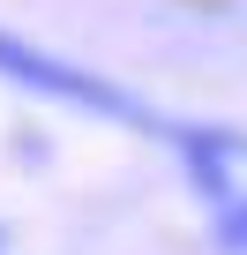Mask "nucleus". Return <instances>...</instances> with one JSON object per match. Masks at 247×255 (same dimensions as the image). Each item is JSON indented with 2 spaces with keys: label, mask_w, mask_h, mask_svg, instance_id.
Instances as JSON below:
<instances>
[{
  "label": "nucleus",
  "mask_w": 247,
  "mask_h": 255,
  "mask_svg": "<svg viewBox=\"0 0 247 255\" xmlns=\"http://www.w3.org/2000/svg\"><path fill=\"white\" fill-rule=\"evenodd\" d=\"M217 240L247 255V203H240V195H225V203H217Z\"/></svg>",
  "instance_id": "nucleus-1"
}]
</instances>
